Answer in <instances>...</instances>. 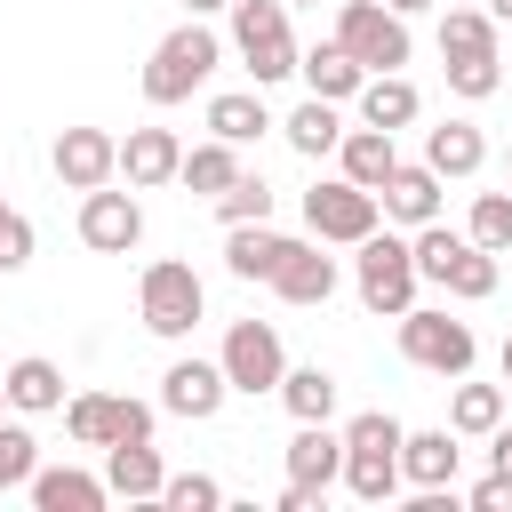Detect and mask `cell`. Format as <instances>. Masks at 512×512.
I'll list each match as a JSON object with an SVG mask.
<instances>
[{"instance_id":"cell-20","label":"cell","mask_w":512,"mask_h":512,"mask_svg":"<svg viewBox=\"0 0 512 512\" xmlns=\"http://www.w3.org/2000/svg\"><path fill=\"white\" fill-rule=\"evenodd\" d=\"M8 408L16 416H56L64 408V368L56 360H40V352H24V360H8Z\"/></svg>"},{"instance_id":"cell-43","label":"cell","mask_w":512,"mask_h":512,"mask_svg":"<svg viewBox=\"0 0 512 512\" xmlns=\"http://www.w3.org/2000/svg\"><path fill=\"white\" fill-rule=\"evenodd\" d=\"M488 464H496V472H512V424H496V432H488Z\"/></svg>"},{"instance_id":"cell-32","label":"cell","mask_w":512,"mask_h":512,"mask_svg":"<svg viewBox=\"0 0 512 512\" xmlns=\"http://www.w3.org/2000/svg\"><path fill=\"white\" fill-rule=\"evenodd\" d=\"M464 240H472V248H488V256H512V192H480V200H472Z\"/></svg>"},{"instance_id":"cell-48","label":"cell","mask_w":512,"mask_h":512,"mask_svg":"<svg viewBox=\"0 0 512 512\" xmlns=\"http://www.w3.org/2000/svg\"><path fill=\"white\" fill-rule=\"evenodd\" d=\"M0 408H8V384H0Z\"/></svg>"},{"instance_id":"cell-41","label":"cell","mask_w":512,"mask_h":512,"mask_svg":"<svg viewBox=\"0 0 512 512\" xmlns=\"http://www.w3.org/2000/svg\"><path fill=\"white\" fill-rule=\"evenodd\" d=\"M24 264H32V216L8 208L0 216V272H24Z\"/></svg>"},{"instance_id":"cell-11","label":"cell","mask_w":512,"mask_h":512,"mask_svg":"<svg viewBox=\"0 0 512 512\" xmlns=\"http://www.w3.org/2000/svg\"><path fill=\"white\" fill-rule=\"evenodd\" d=\"M80 240H88L96 256H128V248L144 240V208H136V192H112V184L80 192Z\"/></svg>"},{"instance_id":"cell-49","label":"cell","mask_w":512,"mask_h":512,"mask_svg":"<svg viewBox=\"0 0 512 512\" xmlns=\"http://www.w3.org/2000/svg\"><path fill=\"white\" fill-rule=\"evenodd\" d=\"M0 216H8V200H0Z\"/></svg>"},{"instance_id":"cell-9","label":"cell","mask_w":512,"mask_h":512,"mask_svg":"<svg viewBox=\"0 0 512 512\" xmlns=\"http://www.w3.org/2000/svg\"><path fill=\"white\" fill-rule=\"evenodd\" d=\"M304 224H312V240L352 248V240H368V232L384 224V208H376V192H360L352 176H328V184L304 192Z\"/></svg>"},{"instance_id":"cell-33","label":"cell","mask_w":512,"mask_h":512,"mask_svg":"<svg viewBox=\"0 0 512 512\" xmlns=\"http://www.w3.org/2000/svg\"><path fill=\"white\" fill-rule=\"evenodd\" d=\"M216 216H224V224H272V184L240 168V176L216 192Z\"/></svg>"},{"instance_id":"cell-16","label":"cell","mask_w":512,"mask_h":512,"mask_svg":"<svg viewBox=\"0 0 512 512\" xmlns=\"http://www.w3.org/2000/svg\"><path fill=\"white\" fill-rule=\"evenodd\" d=\"M376 208H384L392 224H408V232H416V224H432V216H440V176H432L424 160H400V168L376 184Z\"/></svg>"},{"instance_id":"cell-36","label":"cell","mask_w":512,"mask_h":512,"mask_svg":"<svg viewBox=\"0 0 512 512\" xmlns=\"http://www.w3.org/2000/svg\"><path fill=\"white\" fill-rule=\"evenodd\" d=\"M104 424H112V392H72L64 400V432L80 448H104Z\"/></svg>"},{"instance_id":"cell-28","label":"cell","mask_w":512,"mask_h":512,"mask_svg":"<svg viewBox=\"0 0 512 512\" xmlns=\"http://www.w3.org/2000/svg\"><path fill=\"white\" fill-rule=\"evenodd\" d=\"M280 136H288L304 160H328V152H336V136H344V120H336V104H328V96H304V104L280 120Z\"/></svg>"},{"instance_id":"cell-39","label":"cell","mask_w":512,"mask_h":512,"mask_svg":"<svg viewBox=\"0 0 512 512\" xmlns=\"http://www.w3.org/2000/svg\"><path fill=\"white\" fill-rule=\"evenodd\" d=\"M448 88L480 104V96H496V88H504V64H496V56H448Z\"/></svg>"},{"instance_id":"cell-37","label":"cell","mask_w":512,"mask_h":512,"mask_svg":"<svg viewBox=\"0 0 512 512\" xmlns=\"http://www.w3.org/2000/svg\"><path fill=\"white\" fill-rule=\"evenodd\" d=\"M160 504H168V512H224V488H216L208 472H168V480H160Z\"/></svg>"},{"instance_id":"cell-26","label":"cell","mask_w":512,"mask_h":512,"mask_svg":"<svg viewBox=\"0 0 512 512\" xmlns=\"http://www.w3.org/2000/svg\"><path fill=\"white\" fill-rule=\"evenodd\" d=\"M264 128H272L264 88H224V96H208V136H224V144H256Z\"/></svg>"},{"instance_id":"cell-50","label":"cell","mask_w":512,"mask_h":512,"mask_svg":"<svg viewBox=\"0 0 512 512\" xmlns=\"http://www.w3.org/2000/svg\"><path fill=\"white\" fill-rule=\"evenodd\" d=\"M312 8H320V0H312Z\"/></svg>"},{"instance_id":"cell-7","label":"cell","mask_w":512,"mask_h":512,"mask_svg":"<svg viewBox=\"0 0 512 512\" xmlns=\"http://www.w3.org/2000/svg\"><path fill=\"white\" fill-rule=\"evenodd\" d=\"M400 360H408V368H432V376H472L480 336H472L464 320H448V312L408 304V312H400Z\"/></svg>"},{"instance_id":"cell-18","label":"cell","mask_w":512,"mask_h":512,"mask_svg":"<svg viewBox=\"0 0 512 512\" xmlns=\"http://www.w3.org/2000/svg\"><path fill=\"white\" fill-rule=\"evenodd\" d=\"M392 168H400V144H392V128H368V120H360V128H344V136H336V176H352L360 192H376Z\"/></svg>"},{"instance_id":"cell-3","label":"cell","mask_w":512,"mask_h":512,"mask_svg":"<svg viewBox=\"0 0 512 512\" xmlns=\"http://www.w3.org/2000/svg\"><path fill=\"white\" fill-rule=\"evenodd\" d=\"M224 16H232V48H240V64H248V80H256V88H272V80H288V72H296L288 0H232Z\"/></svg>"},{"instance_id":"cell-24","label":"cell","mask_w":512,"mask_h":512,"mask_svg":"<svg viewBox=\"0 0 512 512\" xmlns=\"http://www.w3.org/2000/svg\"><path fill=\"white\" fill-rule=\"evenodd\" d=\"M296 72H304V88H312V96H328V104H352V96H360V80H368V72H360V64H352L336 40L296 48Z\"/></svg>"},{"instance_id":"cell-5","label":"cell","mask_w":512,"mask_h":512,"mask_svg":"<svg viewBox=\"0 0 512 512\" xmlns=\"http://www.w3.org/2000/svg\"><path fill=\"white\" fill-rule=\"evenodd\" d=\"M360 256H352V280H360V304L376 312V320H400L408 304H416V256H408V240L400 232H368V240H352Z\"/></svg>"},{"instance_id":"cell-21","label":"cell","mask_w":512,"mask_h":512,"mask_svg":"<svg viewBox=\"0 0 512 512\" xmlns=\"http://www.w3.org/2000/svg\"><path fill=\"white\" fill-rule=\"evenodd\" d=\"M160 480H168V464H160L152 440H120V448H104V488H112V496L144 504V496H160Z\"/></svg>"},{"instance_id":"cell-22","label":"cell","mask_w":512,"mask_h":512,"mask_svg":"<svg viewBox=\"0 0 512 512\" xmlns=\"http://www.w3.org/2000/svg\"><path fill=\"white\" fill-rule=\"evenodd\" d=\"M352 104H360V120H368V128H408V120L424 112V96H416V80H408V72H368Z\"/></svg>"},{"instance_id":"cell-2","label":"cell","mask_w":512,"mask_h":512,"mask_svg":"<svg viewBox=\"0 0 512 512\" xmlns=\"http://www.w3.org/2000/svg\"><path fill=\"white\" fill-rule=\"evenodd\" d=\"M216 64H224V40H216L200 16H184V24L152 48V64H144V104H184L192 88H208Z\"/></svg>"},{"instance_id":"cell-1","label":"cell","mask_w":512,"mask_h":512,"mask_svg":"<svg viewBox=\"0 0 512 512\" xmlns=\"http://www.w3.org/2000/svg\"><path fill=\"white\" fill-rule=\"evenodd\" d=\"M336 440H344V488L360 504H392L400 496V424L384 408H360Z\"/></svg>"},{"instance_id":"cell-29","label":"cell","mask_w":512,"mask_h":512,"mask_svg":"<svg viewBox=\"0 0 512 512\" xmlns=\"http://www.w3.org/2000/svg\"><path fill=\"white\" fill-rule=\"evenodd\" d=\"M232 176H240V144H224V136L192 144V152H184V168H176V184H184V192H200V200H216Z\"/></svg>"},{"instance_id":"cell-8","label":"cell","mask_w":512,"mask_h":512,"mask_svg":"<svg viewBox=\"0 0 512 512\" xmlns=\"http://www.w3.org/2000/svg\"><path fill=\"white\" fill-rule=\"evenodd\" d=\"M216 368H224V384L232 392H280V376H288V352H280V328L272 320H232L224 328V352H216Z\"/></svg>"},{"instance_id":"cell-25","label":"cell","mask_w":512,"mask_h":512,"mask_svg":"<svg viewBox=\"0 0 512 512\" xmlns=\"http://www.w3.org/2000/svg\"><path fill=\"white\" fill-rule=\"evenodd\" d=\"M280 248H288V232H272V224H224V272L232 280H272Z\"/></svg>"},{"instance_id":"cell-19","label":"cell","mask_w":512,"mask_h":512,"mask_svg":"<svg viewBox=\"0 0 512 512\" xmlns=\"http://www.w3.org/2000/svg\"><path fill=\"white\" fill-rule=\"evenodd\" d=\"M24 488H32L40 512H104V504H112V488H104L96 472H80V464H40Z\"/></svg>"},{"instance_id":"cell-34","label":"cell","mask_w":512,"mask_h":512,"mask_svg":"<svg viewBox=\"0 0 512 512\" xmlns=\"http://www.w3.org/2000/svg\"><path fill=\"white\" fill-rule=\"evenodd\" d=\"M456 248H464V232H448L440 216H432V224H416V232H408V256H416V280H448V264H456Z\"/></svg>"},{"instance_id":"cell-38","label":"cell","mask_w":512,"mask_h":512,"mask_svg":"<svg viewBox=\"0 0 512 512\" xmlns=\"http://www.w3.org/2000/svg\"><path fill=\"white\" fill-rule=\"evenodd\" d=\"M32 472H40V440H32L24 424H0V496H8V488H24Z\"/></svg>"},{"instance_id":"cell-15","label":"cell","mask_w":512,"mask_h":512,"mask_svg":"<svg viewBox=\"0 0 512 512\" xmlns=\"http://www.w3.org/2000/svg\"><path fill=\"white\" fill-rule=\"evenodd\" d=\"M336 480H344V440L328 424H296V440H288V488H304L320 504Z\"/></svg>"},{"instance_id":"cell-17","label":"cell","mask_w":512,"mask_h":512,"mask_svg":"<svg viewBox=\"0 0 512 512\" xmlns=\"http://www.w3.org/2000/svg\"><path fill=\"white\" fill-rule=\"evenodd\" d=\"M456 464H464V448H456L448 424L440 432H400V488H456Z\"/></svg>"},{"instance_id":"cell-40","label":"cell","mask_w":512,"mask_h":512,"mask_svg":"<svg viewBox=\"0 0 512 512\" xmlns=\"http://www.w3.org/2000/svg\"><path fill=\"white\" fill-rule=\"evenodd\" d=\"M152 424H160V416H152L144 400H120V392H112V424H104V448H120V440H152Z\"/></svg>"},{"instance_id":"cell-13","label":"cell","mask_w":512,"mask_h":512,"mask_svg":"<svg viewBox=\"0 0 512 512\" xmlns=\"http://www.w3.org/2000/svg\"><path fill=\"white\" fill-rule=\"evenodd\" d=\"M224 400H232V384H224V368H216V360H168V376H160V408H168V416L208 424Z\"/></svg>"},{"instance_id":"cell-45","label":"cell","mask_w":512,"mask_h":512,"mask_svg":"<svg viewBox=\"0 0 512 512\" xmlns=\"http://www.w3.org/2000/svg\"><path fill=\"white\" fill-rule=\"evenodd\" d=\"M184 8H192V16H224L232 0H184Z\"/></svg>"},{"instance_id":"cell-30","label":"cell","mask_w":512,"mask_h":512,"mask_svg":"<svg viewBox=\"0 0 512 512\" xmlns=\"http://www.w3.org/2000/svg\"><path fill=\"white\" fill-rule=\"evenodd\" d=\"M280 408H288L296 424H328V416H336V376H328L320 360H312V368H288V376H280Z\"/></svg>"},{"instance_id":"cell-44","label":"cell","mask_w":512,"mask_h":512,"mask_svg":"<svg viewBox=\"0 0 512 512\" xmlns=\"http://www.w3.org/2000/svg\"><path fill=\"white\" fill-rule=\"evenodd\" d=\"M392 16H424V8H440V0H384Z\"/></svg>"},{"instance_id":"cell-12","label":"cell","mask_w":512,"mask_h":512,"mask_svg":"<svg viewBox=\"0 0 512 512\" xmlns=\"http://www.w3.org/2000/svg\"><path fill=\"white\" fill-rule=\"evenodd\" d=\"M272 296H280V304H328V296H336V256H328V240H288L280 264H272Z\"/></svg>"},{"instance_id":"cell-6","label":"cell","mask_w":512,"mask_h":512,"mask_svg":"<svg viewBox=\"0 0 512 512\" xmlns=\"http://www.w3.org/2000/svg\"><path fill=\"white\" fill-rule=\"evenodd\" d=\"M336 48L360 64V72H400L408 64V16H392L384 0H344L336 8Z\"/></svg>"},{"instance_id":"cell-35","label":"cell","mask_w":512,"mask_h":512,"mask_svg":"<svg viewBox=\"0 0 512 512\" xmlns=\"http://www.w3.org/2000/svg\"><path fill=\"white\" fill-rule=\"evenodd\" d=\"M496 280H504V272H496V256H488V248H472V240H464V248H456V264H448V280H440V288H448V296H464V304H480V296H496Z\"/></svg>"},{"instance_id":"cell-31","label":"cell","mask_w":512,"mask_h":512,"mask_svg":"<svg viewBox=\"0 0 512 512\" xmlns=\"http://www.w3.org/2000/svg\"><path fill=\"white\" fill-rule=\"evenodd\" d=\"M440 56H496V16L488 8H440Z\"/></svg>"},{"instance_id":"cell-23","label":"cell","mask_w":512,"mask_h":512,"mask_svg":"<svg viewBox=\"0 0 512 512\" xmlns=\"http://www.w3.org/2000/svg\"><path fill=\"white\" fill-rule=\"evenodd\" d=\"M480 160H488V136L472 128V120H440L432 136H424V168L448 184V176H480Z\"/></svg>"},{"instance_id":"cell-27","label":"cell","mask_w":512,"mask_h":512,"mask_svg":"<svg viewBox=\"0 0 512 512\" xmlns=\"http://www.w3.org/2000/svg\"><path fill=\"white\" fill-rule=\"evenodd\" d=\"M504 424V384H464L456 376V392H448V432L456 440H488Z\"/></svg>"},{"instance_id":"cell-46","label":"cell","mask_w":512,"mask_h":512,"mask_svg":"<svg viewBox=\"0 0 512 512\" xmlns=\"http://www.w3.org/2000/svg\"><path fill=\"white\" fill-rule=\"evenodd\" d=\"M488 16H496V24H512V0H488Z\"/></svg>"},{"instance_id":"cell-10","label":"cell","mask_w":512,"mask_h":512,"mask_svg":"<svg viewBox=\"0 0 512 512\" xmlns=\"http://www.w3.org/2000/svg\"><path fill=\"white\" fill-rule=\"evenodd\" d=\"M48 168H56L64 192H96V184L120 176V136L112 128H64L56 152H48Z\"/></svg>"},{"instance_id":"cell-42","label":"cell","mask_w":512,"mask_h":512,"mask_svg":"<svg viewBox=\"0 0 512 512\" xmlns=\"http://www.w3.org/2000/svg\"><path fill=\"white\" fill-rule=\"evenodd\" d=\"M472 512H512V472L488 464V480H472Z\"/></svg>"},{"instance_id":"cell-4","label":"cell","mask_w":512,"mask_h":512,"mask_svg":"<svg viewBox=\"0 0 512 512\" xmlns=\"http://www.w3.org/2000/svg\"><path fill=\"white\" fill-rule=\"evenodd\" d=\"M136 312H144V328H152V336L184 344V336L200 328V312H208V288H200V272H192V264L160 256V264H144V280H136Z\"/></svg>"},{"instance_id":"cell-14","label":"cell","mask_w":512,"mask_h":512,"mask_svg":"<svg viewBox=\"0 0 512 512\" xmlns=\"http://www.w3.org/2000/svg\"><path fill=\"white\" fill-rule=\"evenodd\" d=\"M176 168H184L176 128H128L120 136V184L128 192H160V184H176Z\"/></svg>"},{"instance_id":"cell-47","label":"cell","mask_w":512,"mask_h":512,"mask_svg":"<svg viewBox=\"0 0 512 512\" xmlns=\"http://www.w3.org/2000/svg\"><path fill=\"white\" fill-rule=\"evenodd\" d=\"M496 368H504V384H512V336H504V352H496Z\"/></svg>"}]
</instances>
